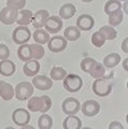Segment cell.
<instances>
[{
    "label": "cell",
    "instance_id": "1",
    "mask_svg": "<svg viewBox=\"0 0 128 129\" xmlns=\"http://www.w3.org/2000/svg\"><path fill=\"white\" fill-rule=\"evenodd\" d=\"M28 111L30 112H41L46 113L52 108V99L49 96L43 95V96H34L28 99Z\"/></svg>",
    "mask_w": 128,
    "mask_h": 129
},
{
    "label": "cell",
    "instance_id": "2",
    "mask_svg": "<svg viewBox=\"0 0 128 129\" xmlns=\"http://www.w3.org/2000/svg\"><path fill=\"white\" fill-rule=\"evenodd\" d=\"M112 86H113V82L110 81L107 78L101 79H96L95 82L93 83V91L95 95L99 97H107L111 94Z\"/></svg>",
    "mask_w": 128,
    "mask_h": 129
},
{
    "label": "cell",
    "instance_id": "3",
    "mask_svg": "<svg viewBox=\"0 0 128 129\" xmlns=\"http://www.w3.org/2000/svg\"><path fill=\"white\" fill-rule=\"evenodd\" d=\"M34 85L30 82H21L14 88V96L19 101H25L34 95Z\"/></svg>",
    "mask_w": 128,
    "mask_h": 129
},
{
    "label": "cell",
    "instance_id": "4",
    "mask_svg": "<svg viewBox=\"0 0 128 129\" xmlns=\"http://www.w3.org/2000/svg\"><path fill=\"white\" fill-rule=\"evenodd\" d=\"M83 86V80L80 75L70 73L63 79V88L69 92H77Z\"/></svg>",
    "mask_w": 128,
    "mask_h": 129
},
{
    "label": "cell",
    "instance_id": "5",
    "mask_svg": "<svg viewBox=\"0 0 128 129\" xmlns=\"http://www.w3.org/2000/svg\"><path fill=\"white\" fill-rule=\"evenodd\" d=\"M31 38V32L27 26H18L12 32V39L15 44H26Z\"/></svg>",
    "mask_w": 128,
    "mask_h": 129
},
{
    "label": "cell",
    "instance_id": "6",
    "mask_svg": "<svg viewBox=\"0 0 128 129\" xmlns=\"http://www.w3.org/2000/svg\"><path fill=\"white\" fill-rule=\"evenodd\" d=\"M12 120L17 126H26L30 122V112L23 108L15 109L12 113Z\"/></svg>",
    "mask_w": 128,
    "mask_h": 129
},
{
    "label": "cell",
    "instance_id": "7",
    "mask_svg": "<svg viewBox=\"0 0 128 129\" xmlns=\"http://www.w3.org/2000/svg\"><path fill=\"white\" fill-rule=\"evenodd\" d=\"M81 109V102L77 98H69L65 99L61 103V110L66 115H75Z\"/></svg>",
    "mask_w": 128,
    "mask_h": 129
},
{
    "label": "cell",
    "instance_id": "8",
    "mask_svg": "<svg viewBox=\"0 0 128 129\" xmlns=\"http://www.w3.org/2000/svg\"><path fill=\"white\" fill-rule=\"evenodd\" d=\"M68 41L61 37V36H54L53 38H50L49 42H47V47L51 52L53 53H59L66 50Z\"/></svg>",
    "mask_w": 128,
    "mask_h": 129
},
{
    "label": "cell",
    "instance_id": "9",
    "mask_svg": "<svg viewBox=\"0 0 128 129\" xmlns=\"http://www.w3.org/2000/svg\"><path fill=\"white\" fill-rule=\"evenodd\" d=\"M80 110H82V113L85 116L93 117V116H96L100 112V104L96 100H86L82 103Z\"/></svg>",
    "mask_w": 128,
    "mask_h": 129
},
{
    "label": "cell",
    "instance_id": "10",
    "mask_svg": "<svg viewBox=\"0 0 128 129\" xmlns=\"http://www.w3.org/2000/svg\"><path fill=\"white\" fill-rule=\"evenodd\" d=\"M17 12L16 10L12 9L10 7H5L0 11V22L5 25H12L13 23L16 22L17 17Z\"/></svg>",
    "mask_w": 128,
    "mask_h": 129
},
{
    "label": "cell",
    "instance_id": "11",
    "mask_svg": "<svg viewBox=\"0 0 128 129\" xmlns=\"http://www.w3.org/2000/svg\"><path fill=\"white\" fill-rule=\"evenodd\" d=\"M44 28L49 34H57L62 28V19L59 16H56V15L50 16L46 19Z\"/></svg>",
    "mask_w": 128,
    "mask_h": 129
},
{
    "label": "cell",
    "instance_id": "12",
    "mask_svg": "<svg viewBox=\"0 0 128 129\" xmlns=\"http://www.w3.org/2000/svg\"><path fill=\"white\" fill-rule=\"evenodd\" d=\"M95 26V19L89 14H82L80 15L77 19V28H79L82 31H88L91 30Z\"/></svg>",
    "mask_w": 128,
    "mask_h": 129
},
{
    "label": "cell",
    "instance_id": "13",
    "mask_svg": "<svg viewBox=\"0 0 128 129\" xmlns=\"http://www.w3.org/2000/svg\"><path fill=\"white\" fill-rule=\"evenodd\" d=\"M31 84L39 90H49L53 86V81L45 75H36L34 76Z\"/></svg>",
    "mask_w": 128,
    "mask_h": 129
},
{
    "label": "cell",
    "instance_id": "14",
    "mask_svg": "<svg viewBox=\"0 0 128 129\" xmlns=\"http://www.w3.org/2000/svg\"><path fill=\"white\" fill-rule=\"evenodd\" d=\"M50 17V13L49 11L46 10H39L37 11L33 16V26L37 29H40V28H43L45 25V22L46 19Z\"/></svg>",
    "mask_w": 128,
    "mask_h": 129
},
{
    "label": "cell",
    "instance_id": "15",
    "mask_svg": "<svg viewBox=\"0 0 128 129\" xmlns=\"http://www.w3.org/2000/svg\"><path fill=\"white\" fill-rule=\"evenodd\" d=\"M40 71V63L38 60L30 59L25 62L23 67V72L26 76H36Z\"/></svg>",
    "mask_w": 128,
    "mask_h": 129
},
{
    "label": "cell",
    "instance_id": "16",
    "mask_svg": "<svg viewBox=\"0 0 128 129\" xmlns=\"http://www.w3.org/2000/svg\"><path fill=\"white\" fill-rule=\"evenodd\" d=\"M33 16H34V13L30 10H26V9L19 10L17 12L16 23L19 26H27L33 21Z\"/></svg>",
    "mask_w": 128,
    "mask_h": 129
},
{
    "label": "cell",
    "instance_id": "17",
    "mask_svg": "<svg viewBox=\"0 0 128 129\" xmlns=\"http://www.w3.org/2000/svg\"><path fill=\"white\" fill-rule=\"evenodd\" d=\"M63 129H81L82 120L75 115H67V117L62 122Z\"/></svg>",
    "mask_w": 128,
    "mask_h": 129
},
{
    "label": "cell",
    "instance_id": "18",
    "mask_svg": "<svg viewBox=\"0 0 128 129\" xmlns=\"http://www.w3.org/2000/svg\"><path fill=\"white\" fill-rule=\"evenodd\" d=\"M16 70L15 63L10 59H3L0 61V74L3 76H11Z\"/></svg>",
    "mask_w": 128,
    "mask_h": 129
},
{
    "label": "cell",
    "instance_id": "19",
    "mask_svg": "<svg viewBox=\"0 0 128 129\" xmlns=\"http://www.w3.org/2000/svg\"><path fill=\"white\" fill-rule=\"evenodd\" d=\"M77 8L72 3H66L59 9V17L61 19H69L75 14Z\"/></svg>",
    "mask_w": 128,
    "mask_h": 129
},
{
    "label": "cell",
    "instance_id": "20",
    "mask_svg": "<svg viewBox=\"0 0 128 129\" xmlns=\"http://www.w3.org/2000/svg\"><path fill=\"white\" fill-rule=\"evenodd\" d=\"M14 96V88L8 82H2L1 87H0V97L5 100V101H9L13 98Z\"/></svg>",
    "mask_w": 128,
    "mask_h": 129
},
{
    "label": "cell",
    "instance_id": "21",
    "mask_svg": "<svg viewBox=\"0 0 128 129\" xmlns=\"http://www.w3.org/2000/svg\"><path fill=\"white\" fill-rule=\"evenodd\" d=\"M81 37V30L75 26H69L67 27L63 31V38L67 41H77Z\"/></svg>",
    "mask_w": 128,
    "mask_h": 129
},
{
    "label": "cell",
    "instance_id": "22",
    "mask_svg": "<svg viewBox=\"0 0 128 129\" xmlns=\"http://www.w3.org/2000/svg\"><path fill=\"white\" fill-rule=\"evenodd\" d=\"M31 36H33V38L36 41V43L41 44V45L46 44L47 42H49V40H50V34L45 29H43V28L37 29L34 32V35H31Z\"/></svg>",
    "mask_w": 128,
    "mask_h": 129
},
{
    "label": "cell",
    "instance_id": "23",
    "mask_svg": "<svg viewBox=\"0 0 128 129\" xmlns=\"http://www.w3.org/2000/svg\"><path fill=\"white\" fill-rule=\"evenodd\" d=\"M119 61H121V56H119L117 53H110L105 57L102 64L106 68L112 69V68L116 67L117 64L119 63Z\"/></svg>",
    "mask_w": 128,
    "mask_h": 129
},
{
    "label": "cell",
    "instance_id": "24",
    "mask_svg": "<svg viewBox=\"0 0 128 129\" xmlns=\"http://www.w3.org/2000/svg\"><path fill=\"white\" fill-rule=\"evenodd\" d=\"M88 74H90V76H93V78H95V79L105 78V75H106V67L103 66L102 63L96 61V63L90 68Z\"/></svg>",
    "mask_w": 128,
    "mask_h": 129
},
{
    "label": "cell",
    "instance_id": "25",
    "mask_svg": "<svg viewBox=\"0 0 128 129\" xmlns=\"http://www.w3.org/2000/svg\"><path fill=\"white\" fill-rule=\"evenodd\" d=\"M17 56L22 61H28L33 59L31 58V51H30V44H22L17 50Z\"/></svg>",
    "mask_w": 128,
    "mask_h": 129
},
{
    "label": "cell",
    "instance_id": "26",
    "mask_svg": "<svg viewBox=\"0 0 128 129\" xmlns=\"http://www.w3.org/2000/svg\"><path fill=\"white\" fill-rule=\"evenodd\" d=\"M30 51H31V58L36 59V60L43 58V56L45 54L44 47H43L41 44H38V43L30 44Z\"/></svg>",
    "mask_w": 128,
    "mask_h": 129
},
{
    "label": "cell",
    "instance_id": "27",
    "mask_svg": "<svg viewBox=\"0 0 128 129\" xmlns=\"http://www.w3.org/2000/svg\"><path fill=\"white\" fill-rule=\"evenodd\" d=\"M38 125L40 129H52V127H53V118L49 114L43 113L38 119Z\"/></svg>",
    "mask_w": 128,
    "mask_h": 129
},
{
    "label": "cell",
    "instance_id": "28",
    "mask_svg": "<svg viewBox=\"0 0 128 129\" xmlns=\"http://www.w3.org/2000/svg\"><path fill=\"white\" fill-rule=\"evenodd\" d=\"M124 18V13L122 12V10H117L113 12V13L109 14V24L112 27H116L119 24L123 22Z\"/></svg>",
    "mask_w": 128,
    "mask_h": 129
},
{
    "label": "cell",
    "instance_id": "29",
    "mask_svg": "<svg viewBox=\"0 0 128 129\" xmlns=\"http://www.w3.org/2000/svg\"><path fill=\"white\" fill-rule=\"evenodd\" d=\"M121 9H122V3L118 0H108L105 5V13L107 15H109Z\"/></svg>",
    "mask_w": 128,
    "mask_h": 129
},
{
    "label": "cell",
    "instance_id": "30",
    "mask_svg": "<svg viewBox=\"0 0 128 129\" xmlns=\"http://www.w3.org/2000/svg\"><path fill=\"white\" fill-rule=\"evenodd\" d=\"M67 74H68L67 71L61 67H53L51 69V72H50L51 80H55V81L63 80Z\"/></svg>",
    "mask_w": 128,
    "mask_h": 129
},
{
    "label": "cell",
    "instance_id": "31",
    "mask_svg": "<svg viewBox=\"0 0 128 129\" xmlns=\"http://www.w3.org/2000/svg\"><path fill=\"white\" fill-rule=\"evenodd\" d=\"M99 31L103 35V37L106 38V40H114L117 37V31L112 26H108V25L102 26L100 29H99Z\"/></svg>",
    "mask_w": 128,
    "mask_h": 129
},
{
    "label": "cell",
    "instance_id": "32",
    "mask_svg": "<svg viewBox=\"0 0 128 129\" xmlns=\"http://www.w3.org/2000/svg\"><path fill=\"white\" fill-rule=\"evenodd\" d=\"M106 42V38L103 37V35L100 31H96L91 36V43L96 47H101Z\"/></svg>",
    "mask_w": 128,
    "mask_h": 129
},
{
    "label": "cell",
    "instance_id": "33",
    "mask_svg": "<svg viewBox=\"0 0 128 129\" xmlns=\"http://www.w3.org/2000/svg\"><path fill=\"white\" fill-rule=\"evenodd\" d=\"M95 63H96V60H95L94 58H91V57H85V58H83V59L81 60L80 67H81V69H82L84 72L88 73L89 70H90V68L93 67Z\"/></svg>",
    "mask_w": 128,
    "mask_h": 129
},
{
    "label": "cell",
    "instance_id": "34",
    "mask_svg": "<svg viewBox=\"0 0 128 129\" xmlns=\"http://www.w3.org/2000/svg\"><path fill=\"white\" fill-rule=\"evenodd\" d=\"M7 6L12 8V9L19 11L23 10L26 6V0H8L7 1Z\"/></svg>",
    "mask_w": 128,
    "mask_h": 129
},
{
    "label": "cell",
    "instance_id": "35",
    "mask_svg": "<svg viewBox=\"0 0 128 129\" xmlns=\"http://www.w3.org/2000/svg\"><path fill=\"white\" fill-rule=\"evenodd\" d=\"M10 57V48L5 44L0 43V59H9Z\"/></svg>",
    "mask_w": 128,
    "mask_h": 129
},
{
    "label": "cell",
    "instance_id": "36",
    "mask_svg": "<svg viewBox=\"0 0 128 129\" xmlns=\"http://www.w3.org/2000/svg\"><path fill=\"white\" fill-rule=\"evenodd\" d=\"M108 129H125V128H124V126L122 125V123L116 122V120H113V122L110 123Z\"/></svg>",
    "mask_w": 128,
    "mask_h": 129
},
{
    "label": "cell",
    "instance_id": "37",
    "mask_svg": "<svg viewBox=\"0 0 128 129\" xmlns=\"http://www.w3.org/2000/svg\"><path fill=\"white\" fill-rule=\"evenodd\" d=\"M127 43H128V38H125V39L123 40V43H122V51H123L125 54H127V53H128Z\"/></svg>",
    "mask_w": 128,
    "mask_h": 129
},
{
    "label": "cell",
    "instance_id": "38",
    "mask_svg": "<svg viewBox=\"0 0 128 129\" xmlns=\"http://www.w3.org/2000/svg\"><path fill=\"white\" fill-rule=\"evenodd\" d=\"M127 61H128V59H127V58H125V60L123 61V68L125 69V71L128 70V68H127Z\"/></svg>",
    "mask_w": 128,
    "mask_h": 129
},
{
    "label": "cell",
    "instance_id": "39",
    "mask_svg": "<svg viewBox=\"0 0 128 129\" xmlns=\"http://www.w3.org/2000/svg\"><path fill=\"white\" fill-rule=\"evenodd\" d=\"M21 129H36V128L33 127V126H30V125H26V126L21 127Z\"/></svg>",
    "mask_w": 128,
    "mask_h": 129
},
{
    "label": "cell",
    "instance_id": "40",
    "mask_svg": "<svg viewBox=\"0 0 128 129\" xmlns=\"http://www.w3.org/2000/svg\"><path fill=\"white\" fill-rule=\"evenodd\" d=\"M124 8V10H125V13H127V1H125V3L122 6Z\"/></svg>",
    "mask_w": 128,
    "mask_h": 129
},
{
    "label": "cell",
    "instance_id": "41",
    "mask_svg": "<svg viewBox=\"0 0 128 129\" xmlns=\"http://www.w3.org/2000/svg\"><path fill=\"white\" fill-rule=\"evenodd\" d=\"M81 1H83V2H90V1H93V0H81Z\"/></svg>",
    "mask_w": 128,
    "mask_h": 129
},
{
    "label": "cell",
    "instance_id": "42",
    "mask_svg": "<svg viewBox=\"0 0 128 129\" xmlns=\"http://www.w3.org/2000/svg\"><path fill=\"white\" fill-rule=\"evenodd\" d=\"M81 129H93V128H90V127H82Z\"/></svg>",
    "mask_w": 128,
    "mask_h": 129
},
{
    "label": "cell",
    "instance_id": "43",
    "mask_svg": "<svg viewBox=\"0 0 128 129\" xmlns=\"http://www.w3.org/2000/svg\"><path fill=\"white\" fill-rule=\"evenodd\" d=\"M6 129H15V128H13V127H7Z\"/></svg>",
    "mask_w": 128,
    "mask_h": 129
},
{
    "label": "cell",
    "instance_id": "44",
    "mask_svg": "<svg viewBox=\"0 0 128 129\" xmlns=\"http://www.w3.org/2000/svg\"><path fill=\"white\" fill-rule=\"evenodd\" d=\"M2 82H3V81H0V87H1V84H2Z\"/></svg>",
    "mask_w": 128,
    "mask_h": 129
},
{
    "label": "cell",
    "instance_id": "45",
    "mask_svg": "<svg viewBox=\"0 0 128 129\" xmlns=\"http://www.w3.org/2000/svg\"><path fill=\"white\" fill-rule=\"evenodd\" d=\"M118 1H127V0H118Z\"/></svg>",
    "mask_w": 128,
    "mask_h": 129
}]
</instances>
